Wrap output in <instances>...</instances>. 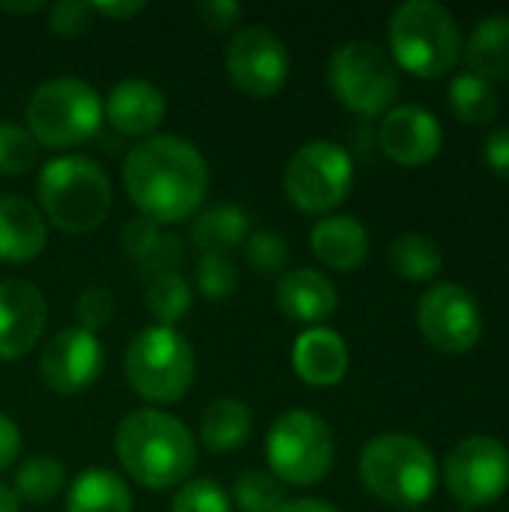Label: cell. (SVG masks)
I'll list each match as a JSON object with an SVG mask.
<instances>
[{"label": "cell", "mask_w": 509, "mask_h": 512, "mask_svg": "<svg viewBox=\"0 0 509 512\" xmlns=\"http://www.w3.org/2000/svg\"><path fill=\"white\" fill-rule=\"evenodd\" d=\"M123 186L135 210L165 228L201 210L210 171L192 141L180 135H150L126 153Z\"/></svg>", "instance_id": "obj_1"}, {"label": "cell", "mask_w": 509, "mask_h": 512, "mask_svg": "<svg viewBox=\"0 0 509 512\" xmlns=\"http://www.w3.org/2000/svg\"><path fill=\"white\" fill-rule=\"evenodd\" d=\"M114 453L135 483L156 492L183 486L198 462L195 438L186 423L156 408H141L120 420Z\"/></svg>", "instance_id": "obj_2"}, {"label": "cell", "mask_w": 509, "mask_h": 512, "mask_svg": "<svg viewBox=\"0 0 509 512\" xmlns=\"http://www.w3.org/2000/svg\"><path fill=\"white\" fill-rule=\"evenodd\" d=\"M36 192L42 219L63 234H90L111 210V180L105 168L78 153L51 159L36 180Z\"/></svg>", "instance_id": "obj_3"}, {"label": "cell", "mask_w": 509, "mask_h": 512, "mask_svg": "<svg viewBox=\"0 0 509 512\" xmlns=\"http://www.w3.org/2000/svg\"><path fill=\"white\" fill-rule=\"evenodd\" d=\"M390 57L396 69L417 78H441L462 57L456 15L438 0H405L387 24Z\"/></svg>", "instance_id": "obj_4"}, {"label": "cell", "mask_w": 509, "mask_h": 512, "mask_svg": "<svg viewBox=\"0 0 509 512\" xmlns=\"http://www.w3.org/2000/svg\"><path fill=\"white\" fill-rule=\"evenodd\" d=\"M363 486L390 507H420L438 486V462L429 444L405 432L372 438L360 453Z\"/></svg>", "instance_id": "obj_5"}, {"label": "cell", "mask_w": 509, "mask_h": 512, "mask_svg": "<svg viewBox=\"0 0 509 512\" xmlns=\"http://www.w3.org/2000/svg\"><path fill=\"white\" fill-rule=\"evenodd\" d=\"M102 99L81 78H51L33 90L24 108L27 132L39 147L69 150L90 141L102 126Z\"/></svg>", "instance_id": "obj_6"}, {"label": "cell", "mask_w": 509, "mask_h": 512, "mask_svg": "<svg viewBox=\"0 0 509 512\" xmlns=\"http://www.w3.org/2000/svg\"><path fill=\"white\" fill-rule=\"evenodd\" d=\"M126 378L153 405L180 402L195 381V351L174 327H144L126 348Z\"/></svg>", "instance_id": "obj_7"}, {"label": "cell", "mask_w": 509, "mask_h": 512, "mask_svg": "<svg viewBox=\"0 0 509 512\" xmlns=\"http://www.w3.org/2000/svg\"><path fill=\"white\" fill-rule=\"evenodd\" d=\"M264 447H267L270 474L279 483L300 486V489L318 486L330 474L336 456L330 426L318 414L303 408H291L279 414L267 432Z\"/></svg>", "instance_id": "obj_8"}, {"label": "cell", "mask_w": 509, "mask_h": 512, "mask_svg": "<svg viewBox=\"0 0 509 512\" xmlns=\"http://www.w3.org/2000/svg\"><path fill=\"white\" fill-rule=\"evenodd\" d=\"M327 81L333 96L363 117L384 114L399 96V69L393 57L369 39L339 45L327 60Z\"/></svg>", "instance_id": "obj_9"}, {"label": "cell", "mask_w": 509, "mask_h": 512, "mask_svg": "<svg viewBox=\"0 0 509 512\" xmlns=\"http://www.w3.org/2000/svg\"><path fill=\"white\" fill-rule=\"evenodd\" d=\"M354 186V162L336 141L315 138L303 144L285 165L282 189L285 198L312 216L336 210Z\"/></svg>", "instance_id": "obj_10"}, {"label": "cell", "mask_w": 509, "mask_h": 512, "mask_svg": "<svg viewBox=\"0 0 509 512\" xmlns=\"http://www.w3.org/2000/svg\"><path fill=\"white\" fill-rule=\"evenodd\" d=\"M444 480L462 507H489L509 489V450L489 435L465 438L450 450Z\"/></svg>", "instance_id": "obj_11"}, {"label": "cell", "mask_w": 509, "mask_h": 512, "mask_svg": "<svg viewBox=\"0 0 509 512\" xmlns=\"http://www.w3.org/2000/svg\"><path fill=\"white\" fill-rule=\"evenodd\" d=\"M417 327L429 345L444 354H465L483 336V312L477 297L459 282H438L417 303Z\"/></svg>", "instance_id": "obj_12"}, {"label": "cell", "mask_w": 509, "mask_h": 512, "mask_svg": "<svg viewBox=\"0 0 509 512\" xmlns=\"http://www.w3.org/2000/svg\"><path fill=\"white\" fill-rule=\"evenodd\" d=\"M225 69L237 90L252 99L276 96L291 75V54L285 42L267 27H243L225 48Z\"/></svg>", "instance_id": "obj_13"}, {"label": "cell", "mask_w": 509, "mask_h": 512, "mask_svg": "<svg viewBox=\"0 0 509 512\" xmlns=\"http://www.w3.org/2000/svg\"><path fill=\"white\" fill-rule=\"evenodd\" d=\"M105 369V348L96 333L81 327H66L45 345L39 357V372L48 390L60 396H75L90 390Z\"/></svg>", "instance_id": "obj_14"}, {"label": "cell", "mask_w": 509, "mask_h": 512, "mask_svg": "<svg viewBox=\"0 0 509 512\" xmlns=\"http://www.w3.org/2000/svg\"><path fill=\"white\" fill-rule=\"evenodd\" d=\"M381 150L405 168H420L441 153L444 129L441 120L423 105H396L378 126Z\"/></svg>", "instance_id": "obj_15"}, {"label": "cell", "mask_w": 509, "mask_h": 512, "mask_svg": "<svg viewBox=\"0 0 509 512\" xmlns=\"http://www.w3.org/2000/svg\"><path fill=\"white\" fill-rule=\"evenodd\" d=\"M48 321L42 291L27 279H0V363L21 360Z\"/></svg>", "instance_id": "obj_16"}, {"label": "cell", "mask_w": 509, "mask_h": 512, "mask_svg": "<svg viewBox=\"0 0 509 512\" xmlns=\"http://www.w3.org/2000/svg\"><path fill=\"white\" fill-rule=\"evenodd\" d=\"M165 96L156 84L144 81V78H126L117 81L108 93V99L102 102V114L105 120L129 138H150L153 129H159V123L165 120Z\"/></svg>", "instance_id": "obj_17"}, {"label": "cell", "mask_w": 509, "mask_h": 512, "mask_svg": "<svg viewBox=\"0 0 509 512\" xmlns=\"http://www.w3.org/2000/svg\"><path fill=\"white\" fill-rule=\"evenodd\" d=\"M276 306L288 321L318 327L321 321H327L336 312L339 291H336L333 279L324 276L321 270L297 267V270H291V273H285L279 279Z\"/></svg>", "instance_id": "obj_18"}, {"label": "cell", "mask_w": 509, "mask_h": 512, "mask_svg": "<svg viewBox=\"0 0 509 512\" xmlns=\"http://www.w3.org/2000/svg\"><path fill=\"white\" fill-rule=\"evenodd\" d=\"M291 363L303 384L324 390V387H336L348 375L351 354H348L345 339L336 330L312 327L297 336Z\"/></svg>", "instance_id": "obj_19"}, {"label": "cell", "mask_w": 509, "mask_h": 512, "mask_svg": "<svg viewBox=\"0 0 509 512\" xmlns=\"http://www.w3.org/2000/svg\"><path fill=\"white\" fill-rule=\"evenodd\" d=\"M48 246V222L39 207L21 195H0V261L27 264Z\"/></svg>", "instance_id": "obj_20"}, {"label": "cell", "mask_w": 509, "mask_h": 512, "mask_svg": "<svg viewBox=\"0 0 509 512\" xmlns=\"http://www.w3.org/2000/svg\"><path fill=\"white\" fill-rule=\"evenodd\" d=\"M309 249L333 270H357L369 255V231L354 216H324L309 231Z\"/></svg>", "instance_id": "obj_21"}, {"label": "cell", "mask_w": 509, "mask_h": 512, "mask_svg": "<svg viewBox=\"0 0 509 512\" xmlns=\"http://www.w3.org/2000/svg\"><path fill=\"white\" fill-rule=\"evenodd\" d=\"M252 234V219L237 204H213L189 225V243L201 255H228L243 246Z\"/></svg>", "instance_id": "obj_22"}, {"label": "cell", "mask_w": 509, "mask_h": 512, "mask_svg": "<svg viewBox=\"0 0 509 512\" xmlns=\"http://www.w3.org/2000/svg\"><path fill=\"white\" fill-rule=\"evenodd\" d=\"M468 72L492 81L509 75V15H486L462 45Z\"/></svg>", "instance_id": "obj_23"}, {"label": "cell", "mask_w": 509, "mask_h": 512, "mask_svg": "<svg viewBox=\"0 0 509 512\" xmlns=\"http://www.w3.org/2000/svg\"><path fill=\"white\" fill-rule=\"evenodd\" d=\"M66 512H132V492L120 474L87 468L66 492Z\"/></svg>", "instance_id": "obj_24"}, {"label": "cell", "mask_w": 509, "mask_h": 512, "mask_svg": "<svg viewBox=\"0 0 509 512\" xmlns=\"http://www.w3.org/2000/svg\"><path fill=\"white\" fill-rule=\"evenodd\" d=\"M252 411L240 399H216L201 414V444L210 453H234L252 435Z\"/></svg>", "instance_id": "obj_25"}, {"label": "cell", "mask_w": 509, "mask_h": 512, "mask_svg": "<svg viewBox=\"0 0 509 512\" xmlns=\"http://www.w3.org/2000/svg\"><path fill=\"white\" fill-rule=\"evenodd\" d=\"M390 267L411 282H426L441 273L444 255L429 234L408 231L390 243Z\"/></svg>", "instance_id": "obj_26"}, {"label": "cell", "mask_w": 509, "mask_h": 512, "mask_svg": "<svg viewBox=\"0 0 509 512\" xmlns=\"http://www.w3.org/2000/svg\"><path fill=\"white\" fill-rule=\"evenodd\" d=\"M450 105L456 111V117L462 123H474V126H486L498 117V93L492 87V81L474 75V72H459L450 81Z\"/></svg>", "instance_id": "obj_27"}, {"label": "cell", "mask_w": 509, "mask_h": 512, "mask_svg": "<svg viewBox=\"0 0 509 512\" xmlns=\"http://www.w3.org/2000/svg\"><path fill=\"white\" fill-rule=\"evenodd\" d=\"M144 306L159 321V327H174L180 318H186V312L192 306V288L183 279V273H156V276H147Z\"/></svg>", "instance_id": "obj_28"}, {"label": "cell", "mask_w": 509, "mask_h": 512, "mask_svg": "<svg viewBox=\"0 0 509 512\" xmlns=\"http://www.w3.org/2000/svg\"><path fill=\"white\" fill-rule=\"evenodd\" d=\"M63 483H66V471H63V465L57 459H51V456H30L18 468L12 492H15L18 501H27L33 507H39V504H48L51 498H57Z\"/></svg>", "instance_id": "obj_29"}, {"label": "cell", "mask_w": 509, "mask_h": 512, "mask_svg": "<svg viewBox=\"0 0 509 512\" xmlns=\"http://www.w3.org/2000/svg\"><path fill=\"white\" fill-rule=\"evenodd\" d=\"M231 504L243 512H279L285 507V489L270 471H243L234 483Z\"/></svg>", "instance_id": "obj_30"}, {"label": "cell", "mask_w": 509, "mask_h": 512, "mask_svg": "<svg viewBox=\"0 0 509 512\" xmlns=\"http://www.w3.org/2000/svg\"><path fill=\"white\" fill-rule=\"evenodd\" d=\"M39 156V144L33 141V135L9 120H0V174L3 177H18L27 174L36 165Z\"/></svg>", "instance_id": "obj_31"}, {"label": "cell", "mask_w": 509, "mask_h": 512, "mask_svg": "<svg viewBox=\"0 0 509 512\" xmlns=\"http://www.w3.org/2000/svg\"><path fill=\"white\" fill-rule=\"evenodd\" d=\"M243 249H246L249 267L261 276H276L288 264V243L279 231H270V228L252 231Z\"/></svg>", "instance_id": "obj_32"}, {"label": "cell", "mask_w": 509, "mask_h": 512, "mask_svg": "<svg viewBox=\"0 0 509 512\" xmlns=\"http://www.w3.org/2000/svg\"><path fill=\"white\" fill-rule=\"evenodd\" d=\"M195 285L207 300H225L237 291V267L228 255H201L195 264Z\"/></svg>", "instance_id": "obj_33"}, {"label": "cell", "mask_w": 509, "mask_h": 512, "mask_svg": "<svg viewBox=\"0 0 509 512\" xmlns=\"http://www.w3.org/2000/svg\"><path fill=\"white\" fill-rule=\"evenodd\" d=\"M171 512H234V504L219 483L186 480L171 501Z\"/></svg>", "instance_id": "obj_34"}, {"label": "cell", "mask_w": 509, "mask_h": 512, "mask_svg": "<svg viewBox=\"0 0 509 512\" xmlns=\"http://www.w3.org/2000/svg\"><path fill=\"white\" fill-rule=\"evenodd\" d=\"M90 24H93V6L90 3L57 0V3L48 6V30L63 36V39L81 36Z\"/></svg>", "instance_id": "obj_35"}, {"label": "cell", "mask_w": 509, "mask_h": 512, "mask_svg": "<svg viewBox=\"0 0 509 512\" xmlns=\"http://www.w3.org/2000/svg\"><path fill=\"white\" fill-rule=\"evenodd\" d=\"M75 315H78V327L87 330V333H96L102 330L111 315H114V297L108 288H99V285H90L78 294L75 300Z\"/></svg>", "instance_id": "obj_36"}, {"label": "cell", "mask_w": 509, "mask_h": 512, "mask_svg": "<svg viewBox=\"0 0 509 512\" xmlns=\"http://www.w3.org/2000/svg\"><path fill=\"white\" fill-rule=\"evenodd\" d=\"M483 159L489 171L509 177V126H498L483 141Z\"/></svg>", "instance_id": "obj_37"}, {"label": "cell", "mask_w": 509, "mask_h": 512, "mask_svg": "<svg viewBox=\"0 0 509 512\" xmlns=\"http://www.w3.org/2000/svg\"><path fill=\"white\" fill-rule=\"evenodd\" d=\"M198 15H201V21L210 30H228L231 24H237L240 6L231 3V0H210V3H201L198 6Z\"/></svg>", "instance_id": "obj_38"}, {"label": "cell", "mask_w": 509, "mask_h": 512, "mask_svg": "<svg viewBox=\"0 0 509 512\" xmlns=\"http://www.w3.org/2000/svg\"><path fill=\"white\" fill-rule=\"evenodd\" d=\"M18 453H21V432L6 414H0V474L18 459Z\"/></svg>", "instance_id": "obj_39"}, {"label": "cell", "mask_w": 509, "mask_h": 512, "mask_svg": "<svg viewBox=\"0 0 509 512\" xmlns=\"http://www.w3.org/2000/svg\"><path fill=\"white\" fill-rule=\"evenodd\" d=\"M90 6H93V15H105L114 21H126V18L144 12V3H90Z\"/></svg>", "instance_id": "obj_40"}, {"label": "cell", "mask_w": 509, "mask_h": 512, "mask_svg": "<svg viewBox=\"0 0 509 512\" xmlns=\"http://www.w3.org/2000/svg\"><path fill=\"white\" fill-rule=\"evenodd\" d=\"M279 512H339L333 504L321 501V498H297V501H285V507Z\"/></svg>", "instance_id": "obj_41"}, {"label": "cell", "mask_w": 509, "mask_h": 512, "mask_svg": "<svg viewBox=\"0 0 509 512\" xmlns=\"http://www.w3.org/2000/svg\"><path fill=\"white\" fill-rule=\"evenodd\" d=\"M39 9H45V3H39V0H30V3H3L0 0V12H9V15H30Z\"/></svg>", "instance_id": "obj_42"}, {"label": "cell", "mask_w": 509, "mask_h": 512, "mask_svg": "<svg viewBox=\"0 0 509 512\" xmlns=\"http://www.w3.org/2000/svg\"><path fill=\"white\" fill-rule=\"evenodd\" d=\"M0 512H21V501L15 498V492L9 486L0 483Z\"/></svg>", "instance_id": "obj_43"}, {"label": "cell", "mask_w": 509, "mask_h": 512, "mask_svg": "<svg viewBox=\"0 0 509 512\" xmlns=\"http://www.w3.org/2000/svg\"><path fill=\"white\" fill-rule=\"evenodd\" d=\"M402 512H426L423 507H411V510H402Z\"/></svg>", "instance_id": "obj_44"}]
</instances>
